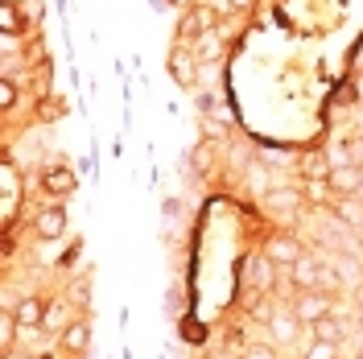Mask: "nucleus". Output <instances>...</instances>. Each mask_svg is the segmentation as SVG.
<instances>
[{"label":"nucleus","mask_w":363,"mask_h":359,"mask_svg":"<svg viewBox=\"0 0 363 359\" xmlns=\"http://www.w3.org/2000/svg\"><path fill=\"white\" fill-rule=\"evenodd\" d=\"M182 42H199L206 33H219V4H190L186 13H182V25H178Z\"/></svg>","instance_id":"obj_1"},{"label":"nucleus","mask_w":363,"mask_h":359,"mask_svg":"<svg viewBox=\"0 0 363 359\" xmlns=\"http://www.w3.org/2000/svg\"><path fill=\"white\" fill-rule=\"evenodd\" d=\"M169 79L178 83V87H199V58H194V45L178 42L169 50Z\"/></svg>","instance_id":"obj_2"},{"label":"nucleus","mask_w":363,"mask_h":359,"mask_svg":"<svg viewBox=\"0 0 363 359\" xmlns=\"http://www.w3.org/2000/svg\"><path fill=\"white\" fill-rule=\"evenodd\" d=\"M294 314H297V322H301V326H318V322H322V318H330L335 314V297H330V293H301V297H297V306H294Z\"/></svg>","instance_id":"obj_3"},{"label":"nucleus","mask_w":363,"mask_h":359,"mask_svg":"<svg viewBox=\"0 0 363 359\" xmlns=\"http://www.w3.org/2000/svg\"><path fill=\"white\" fill-rule=\"evenodd\" d=\"M322 269H326V260H318V256L306 252L294 269H289V277H294V285L301 293H318V289H322Z\"/></svg>","instance_id":"obj_4"},{"label":"nucleus","mask_w":363,"mask_h":359,"mask_svg":"<svg viewBox=\"0 0 363 359\" xmlns=\"http://www.w3.org/2000/svg\"><path fill=\"white\" fill-rule=\"evenodd\" d=\"M9 314L17 318L21 335H29V331H42V322H45V302H42V297H33V293H25L21 302L9 310Z\"/></svg>","instance_id":"obj_5"},{"label":"nucleus","mask_w":363,"mask_h":359,"mask_svg":"<svg viewBox=\"0 0 363 359\" xmlns=\"http://www.w3.org/2000/svg\"><path fill=\"white\" fill-rule=\"evenodd\" d=\"M326 186H330L339 199H347V194H359V190H363V170H359V165H351V161H339V165L330 170Z\"/></svg>","instance_id":"obj_6"},{"label":"nucleus","mask_w":363,"mask_h":359,"mask_svg":"<svg viewBox=\"0 0 363 359\" xmlns=\"http://www.w3.org/2000/svg\"><path fill=\"white\" fill-rule=\"evenodd\" d=\"M264 256H269L272 265H281V269H294V265L301 260V256H306V252H301V244H297L294 236H272V240H269V252H264Z\"/></svg>","instance_id":"obj_7"},{"label":"nucleus","mask_w":363,"mask_h":359,"mask_svg":"<svg viewBox=\"0 0 363 359\" xmlns=\"http://www.w3.org/2000/svg\"><path fill=\"white\" fill-rule=\"evenodd\" d=\"M42 186L45 194H74V186H79V178H74V170L70 165H45L42 170Z\"/></svg>","instance_id":"obj_8"},{"label":"nucleus","mask_w":363,"mask_h":359,"mask_svg":"<svg viewBox=\"0 0 363 359\" xmlns=\"http://www.w3.org/2000/svg\"><path fill=\"white\" fill-rule=\"evenodd\" d=\"M58 343H62V351H70V355H83V351L91 347V322H87V318L67 322V331L58 335Z\"/></svg>","instance_id":"obj_9"},{"label":"nucleus","mask_w":363,"mask_h":359,"mask_svg":"<svg viewBox=\"0 0 363 359\" xmlns=\"http://www.w3.org/2000/svg\"><path fill=\"white\" fill-rule=\"evenodd\" d=\"M33 227H38L42 240H62L67 236V211L62 206H45V211H38Z\"/></svg>","instance_id":"obj_10"},{"label":"nucleus","mask_w":363,"mask_h":359,"mask_svg":"<svg viewBox=\"0 0 363 359\" xmlns=\"http://www.w3.org/2000/svg\"><path fill=\"white\" fill-rule=\"evenodd\" d=\"M248 281H252L260 293H272V289H277V269H272L269 256H252V260H248Z\"/></svg>","instance_id":"obj_11"},{"label":"nucleus","mask_w":363,"mask_h":359,"mask_svg":"<svg viewBox=\"0 0 363 359\" xmlns=\"http://www.w3.org/2000/svg\"><path fill=\"white\" fill-rule=\"evenodd\" d=\"M264 202H269V211H277V215H297L301 194H297L294 186H272L269 194H264Z\"/></svg>","instance_id":"obj_12"},{"label":"nucleus","mask_w":363,"mask_h":359,"mask_svg":"<svg viewBox=\"0 0 363 359\" xmlns=\"http://www.w3.org/2000/svg\"><path fill=\"white\" fill-rule=\"evenodd\" d=\"M25 29H29V25H25V17H21V4H17V0H4V4H0V33H4V38H21Z\"/></svg>","instance_id":"obj_13"},{"label":"nucleus","mask_w":363,"mask_h":359,"mask_svg":"<svg viewBox=\"0 0 363 359\" xmlns=\"http://www.w3.org/2000/svg\"><path fill=\"white\" fill-rule=\"evenodd\" d=\"M335 219H339L342 227H363V199L359 194L335 199Z\"/></svg>","instance_id":"obj_14"},{"label":"nucleus","mask_w":363,"mask_h":359,"mask_svg":"<svg viewBox=\"0 0 363 359\" xmlns=\"http://www.w3.org/2000/svg\"><path fill=\"white\" fill-rule=\"evenodd\" d=\"M215 158H219V140H199L194 145V153H190V165H194V174H211L215 170Z\"/></svg>","instance_id":"obj_15"},{"label":"nucleus","mask_w":363,"mask_h":359,"mask_svg":"<svg viewBox=\"0 0 363 359\" xmlns=\"http://www.w3.org/2000/svg\"><path fill=\"white\" fill-rule=\"evenodd\" d=\"M194 58H199V62H219V58H223V29L199 38V42H194Z\"/></svg>","instance_id":"obj_16"},{"label":"nucleus","mask_w":363,"mask_h":359,"mask_svg":"<svg viewBox=\"0 0 363 359\" xmlns=\"http://www.w3.org/2000/svg\"><path fill=\"white\" fill-rule=\"evenodd\" d=\"M269 326H272V338H277V343H294V338H297V326H301V322H297V314L289 310V314H277Z\"/></svg>","instance_id":"obj_17"},{"label":"nucleus","mask_w":363,"mask_h":359,"mask_svg":"<svg viewBox=\"0 0 363 359\" xmlns=\"http://www.w3.org/2000/svg\"><path fill=\"white\" fill-rule=\"evenodd\" d=\"M330 161L326 158H318V153H310V158H301V174H306V182H326L330 178Z\"/></svg>","instance_id":"obj_18"},{"label":"nucleus","mask_w":363,"mask_h":359,"mask_svg":"<svg viewBox=\"0 0 363 359\" xmlns=\"http://www.w3.org/2000/svg\"><path fill=\"white\" fill-rule=\"evenodd\" d=\"M310 331H314V338H322V343H335V347H339V338H342V331H347V326H342V318H322V322H318V326H310Z\"/></svg>","instance_id":"obj_19"},{"label":"nucleus","mask_w":363,"mask_h":359,"mask_svg":"<svg viewBox=\"0 0 363 359\" xmlns=\"http://www.w3.org/2000/svg\"><path fill=\"white\" fill-rule=\"evenodd\" d=\"M223 83V62H199V91H215Z\"/></svg>","instance_id":"obj_20"},{"label":"nucleus","mask_w":363,"mask_h":359,"mask_svg":"<svg viewBox=\"0 0 363 359\" xmlns=\"http://www.w3.org/2000/svg\"><path fill=\"white\" fill-rule=\"evenodd\" d=\"M17 4H21V17H25L29 29H38V25L45 21V4L42 0H17Z\"/></svg>","instance_id":"obj_21"},{"label":"nucleus","mask_w":363,"mask_h":359,"mask_svg":"<svg viewBox=\"0 0 363 359\" xmlns=\"http://www.w3.org/2000/svg\"><path fill=\"white\" fill-rule=\"evenodd\" d=\"M248 190H252V194H269V190H272L264 165H248Z\"/></svg>","instance_id":"obj_22"},{"label":"nucleus","mask_w":363,"mask_h":359,"mask_svg":"<svg viewBox=\"0 0 363 359\" xmlns=\"http://www.w3.org/2000/svg\"><path fill=\"white\" fill-rule=\"evenodd\" d=\"M301 359H339V347L335 343H322V338H314L310 347H306V355Z\"/></svg>","instance_id":"obj_23"},{"label":"nucleus","mask_w":363,"mask_h":359,"mask_svg":"<svg viewBox=\"0 0 363 359\" xmlns=\"http://www.w3.org/2000/svg\"><path fill=\"white\" fill-rule=\"evenodd\" d=\"M62 318H67V306H62V302L45 306V322H42V331H58V326H62ZM62 331H67V326H62Z\"/></svg>","instance_id":"obj_24"},{"label":"nucleus","mask_w":363,"mask_h":359,"mask_svg":"<svg viewBox=\"0 0 363 359\" xmlns=\"http://www.w3.org/2000/svg\"><path fill=\"white\" fill-rule=\"evenodd\" d=\"M17 104V79H0V108L9 112Z\"/></svg>","instance_id":"obj_25"},{"label":"nucleus","mask_w":363,"mask_h":359,"mask_svg":"<svg viewBox=\"0 0 363 359\" xmlns=\"http://www.w3.org/2000/svg\"><path fill=\"white\" fill-rule=\"evenodd\" d=\"M252 318H256V322H272V318H277V314H272V306H269V293L252 306Z\"/></svg>","instance_id":"obj_26"},{"label":"nucleus","mask_w":363,"mask_h":359,"mask_svg":"<svg viewBox=\"0 0 363 359\" xmlns=\"http://www.w3.org/2000/svg\"><path fill=\"white\" fill-rule=\"evenodd\" d=\"M326 194H330V186H326V182H306V199L322 202V199H326Z\"/></svg>","instance_id":"obj_27"},{"label":"nucleus","mask_w":363,"mask_h":359,"mask_svg":"<svg viewBox=\"0 0 363 359\" xmlns=\"http://www.w3.org/2000/svg\"><path fill=\"white\" fill-rule=\"evenodd\" d=\"M244 359H277V351H272L269 343H252L248 355H244Z\"/></svg>","instance_id":"obj_28"},{"label":"nucleus","mask_w":363,"mask_h":359,"mask_svg":"<svg viewBox=\"0 0 363 359\" xmlns=\"http://www.w3.org/2000/svg\"><path fill=\"white\" fill-rule=\"evenodd\" d=\"M252 4H256V0H223V4H219V13H248Z\"/></svg>","instance_id":"obj_29"},{"label":"nucleus","mask_w":363,"mask_h":359,"mask_svg":"<svg viewBox=\"0 0 363 359\" xmlns=\"http://www.w3.org/2000/svg\"><path fill=\"white\" fill-rule=\"evenodd\" d=\"M351 165H363V140H351Z\"/></svg>","instance_id":"obj_30"},{"label":"nucleus","mask_w":363,"mask_h":359,"mask_svg":"<svg viewBox=\"0 0 363 359\" xmlns=\"http://www.w3.org/2000/svg\"><path fill=\"white\" fill-rule=\"evenodd\" d=\"M359 310H363V289H359Z\"/></svg>","instance_id":"obj_31"},{"label":"nucleus","mask_w":363,"mask_h":359,"mask_svg":"<svg viewBox=\"0 0 363 359\" xmlns=\"http://www.w3.org/2000/svg\"><path fill=\"white\" fill-rule=\"evenodd\" d=\"M203 4H206V0H203ZM215 4H223V0H215Z\"/></svg>","instance_id":"obj_32"}]
</instances>
